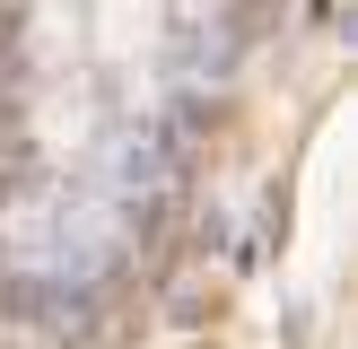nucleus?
Wrapping results in <instances>:
<instances>
[{"label":"nucleus","mask_w":358,"mask_h":349,"mask_svg":"<svg viewBox=\"0 0 358 349\" xmlns=\"http://www.w3.org/2000/svg\"><path fill=\"white\" fill-rule=\"evenodd\" d=\"M157 0H96V52H114V61H140V52L157 44Z\"/></svg>","instance_id":"1"},{"label":"nucleus","mask_w":358,"mask_h":349,"mask_svg":"<svg viewBox=\"0 0 358 349\" xmlns=\"http://www.w3.org/2000/svg\"><path fill=\"white\" fill-rule=\"evenodd\" d=\"M184 9H192V17H210V9H219V0H184Z\"/></svg>","instance_id":"2"}]
</instances>
